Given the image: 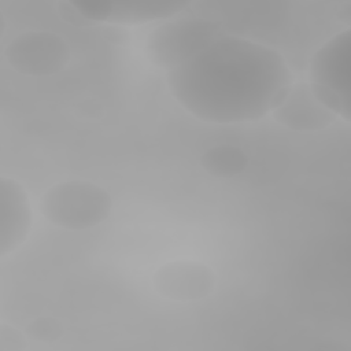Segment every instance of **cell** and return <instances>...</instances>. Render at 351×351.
<instances>
[{
  "mask_svg": "<svg viewBox=\"0 0 351 351\" xmlns=\"http://www.w3.org/2000/svg\"><path fill=\"white\" fill-rule=\"evenodd\" d=\"M292 84V71L278 51L237 36H219L167 71L173 97L196 118L215 123L265 117Z\"/></svg>",
  "mask_w": 351,
  "mask_h": 351,
  "instance_id": "6da1fadb",
  "label": "cell"
},
{
  "mask_svg": "<svg viewBox=\"0 0 351 351\" xmlns=\"http://www.w3.org/2000/svg\"><path fill=\"white\" fill-rule=\"evenodd\" d=\"M308 85L336 117L351 119V30L344 29L322 44L308 64Z\"/></svg>",
  "mask_w": 351,
  "mask_h": 351,
  "instance_id": "7a4b0ae2",
  "label": "cell"
},
{
  "mask_svg": "<svg viewBox=\"0 0 351 351\" xmlns=\"http://www.w3.org/2000/svg\"><path fill=\"white\" fill-rule=\"evenodd\" d=\"M112 199L100 185L69 180L52 185L41 197L40 210L55 226L84 230L101 223L111 213Z\"/></svg>",
  "mask_w": 351,
  "mask_h": 351,
  "instance_id": "3957f363",
  "label": "cell"
},
{
  "mask_svg": "<svg viewBox=\"0 0 351 351\" xmlns=\"http://www.w3.org/2000/svg\"><path fill=\"white\" fill-rule=\"evenodd\" d=\"M219 36L218 26L211 21L178 18L156 26L147 38L145 51L154 64L170 71L196 56Z\"/></svg>",
  "mask_w": 351,
  "mask_h": 351,
  "instance_id": "277c9868",
  "label": "cell"
},
{
  "mask_svg": "<svg viewBox=\"0 0 351 351\" xmlns=\"http://www.w3.org/2000/svg\"><path fill=\"white\" fill-rule=\"evenodd\" d=\"M4 53L14 70L30 77L56 74L70 59L67 43L52 32H25L7 45Z\"/></svg>",
  "mask_w": 351,
  "mask_h": 351,
  "instance_id": "5b68a950",
  "label": "cell"
},
{
  "mask_svg": "<svg viewBox=\"0 0 351 351\" xmlns=\"http://www.w3.org/2000/svg\"><path fill=\"white\" fill-rule=\"evenodd\" d=\"M84 22L138 25L169 19L189 5L188 1L129 0V1H70Z\"/></svg>",
  "mask_w": 351,
  "mask_h": 351,
  "instance_id": "8992f818",
  "label": "cell"
},
{
  "mask_svg": "<svg viewBox=\"0 0 351 351\" xmlns=\"http://www.w3.org/2000/svg\"><path fill=\"white\" fill-rule=\"evenodd\" d=\"M273 118L295 132H318L330 126L337 117L315 97L308 82H298L276 106Z\"/></svg>",
  "mask_w": 351,
  "mask_h": 351,
  "instance_id": "52a82bcc",
  "label": "cell"
},
{
  "mask_svg": "<svg viewBox=\"0 0 351 351\" xmlns=\"http://www.w3.org/2000/svg\"><path fill=\"white\" fill-rule=\"evenodd\" d=\"M154 285L163 298L180 302L197 300L213 292L215 276L208 266L200 262L177 261L156 270Z\"/></svg>",
  "mask_w": 351,
  "mask_h": 351,
  "instance_id": "ba28073f",
  "label": "cell"
},
{
  "mask_svg": "<svg viewBox=\"0 0 351 351\" xmlns=\"http://www.w3.org/2000/svg\"><path fill=\"white\" fill-rule=\"evenodd\" d=\"M32 210L25 188L14 178L0 180V255L16 250L27 237Z\"/></svg>",
  "mask_w": 351,
  "mask_h": 351,
  "instance_id": "9c48e42d",
  "label": "cell"
},
{
  "mask_svg": "<svg viewBox=\"0 0 351 351\" xmlns=\"http://www.w3.org/2000/svg\"><path fill=\"white\" fill-rule=\"evenodd\" d=\"M202 167L214 177H236L248 166L245 152L232 144H218L208 148L200 158Z\"/></svg>",
  "mask_w": 351,
  "mask_h": 351,
  "instance_id": "30bf717a",
  "label": "cell"
},
{
  "mask_svg": "<svg viewBox=\"0 0 351 351\" xmlns=\"http://www.w3.org/2000/svg\"><path fill=\"white\" fill-rule=\"evenodd\" d=\"M25 332L30 339H34L37 341H44V343H52L62 337L63 326L55 318L40 317L29 322L27 326L25 328Z\"/></svg>",
  "mask_w": 351,
  "mask_h": 351,
  "instance_id": "8fae6325",
  "label": "cell"
},
{
  "mask_svg": "<svg viewBox=\"0 0 351 351\" xmlns=\"http://www.w3.org/2000/svg\"><path fill=\"white\" fill-rule=\"evenodd\" d=\"M26 348V339L16 328L1 324L0 325V350L1 351H19Z\"/></svg>",
  "mask_w": 351,
  "mask_h": 351,
  "instance_id": "7c38bea8",
  "label": "cell"
}]
</instances>
